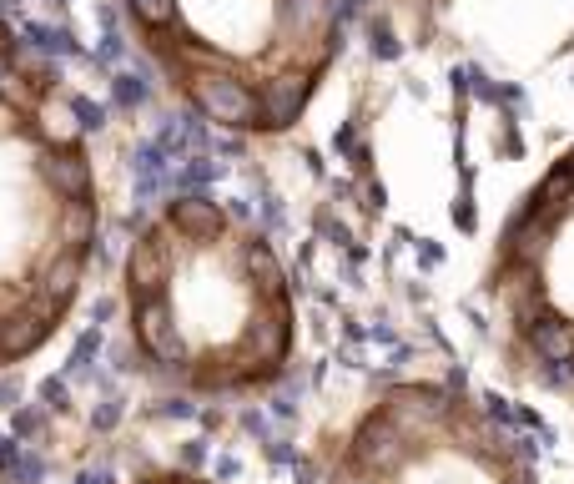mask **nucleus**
I'll list each match as a JSON object with an SVG mask.
<instances>
[{
	"label": "nucleus",
	"mask_w": 574,
	"mask_h": 484,
	"mask_svg": "<svg viewBox=\"0 0 574 484\" xmlns=\"http://www.w3.org/2000/svg\"><path fill=\"white\" fill-rule=\"evenodd\" d=\"M121 323L136 369L187 399H257L298 353V298L277 248L202 192L167 197L131 232Z\"/></svg>",
	"instance_id": "obj_1"
},
{
	"label": "nucleus",
	"mask_w": 574,
	"mask_h": 484,
	"mask_svg": "<svg viewBox=\"0 0 574 484\" xmlns=\"http://www.w3.org/2000/svg\"><path fill=\"white\" fill-rule=\"evenodd\" d=\"M101 182L66 76L0 21V369L41 353L81 303Z\"/></svg>",
	"instance_id": "obj_2"
},
{
	"label": "nucleus",
	"mask_w": 574,
	"mask_h": 484,
	"mask_svg": "<svg viewBox=\"0 0 574 484\" xmlns=\"http://www.w3.org/2000/svg\"><path fill=\"white\" fill-rule=\"evenodd\" d=\"M116 11L167 96L247 142L293 132L343 56V0H116Z\"/></svg>",
	"instance_id": "obj_3"
},
{
	"label": "nucleus",
	"mask_w": 574,
	"mask_h": 484,
	"mask_svg": "<svg viewBox=\"0 0 574 484\" xmlns=\"http://www.w3.org/2000/svg\"><path fill=\"white\" fill-rule=\"evenodd\" d=\"M323 484H539V469L474 389L398 379L338 429Z\"/></svg>",
	"instance_id": "obj_4"
},
{
	"label": "nucleus",
	"mask_w": 574,
	"mask_h": 484,
	"mask_svg": "<svg viewBox=\"0 0 574 484\" xmlns=\"http://www.w3.org/2000/svg\"><path fill=\"white\" fill-rule=\"evenodd\" d=\"M479 298L509 374L574 404V142L504 212Z\"/></svg>",
	"instance_id": "obj_5"
},
{
	"label": "nucleus",
	"mask_w": 574,
	"mask_h": 484,
	"mask_svg": "<svg viewBox=\"0 0 574 484\" xmlns=\"http://www.w3.org/2000/svg\"><path fill=\"white\" fill-rule=\"evenodd\" d=\"M383 6L403 21V31H408L413 41H428V36L444 26V16H449L454 0H383Z\"/></svg>",
	"instance_id": "obj_6"
},
{
	"label": "nucleus",
	"mask_w": 574,
	"mask_h": 484,
	"mask_svg": "<svg viewBox=\"0 0 574 484\" xmlns=\"http://www.w3.org/2000/svg\"><path fill=\"white\" fill-rule=\"evenodd\" d=\"M126 484H217V479L192 474V469H141V474L126 479Z\"/></svg>",
	"instance_id": "obj_7"
}]
</instances>
